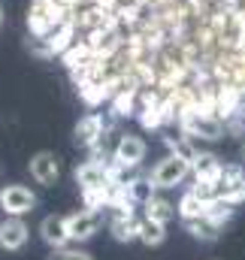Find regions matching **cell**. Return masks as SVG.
Masks as SVG:
<instances>
[{
    "label": "cell",
    "mask_w": 245,
    "mask_h": 260,
    "mask_svg": "<svg viewBox=\"0 0 245 260\" xmlns=\"http://www.w3.org/2000/svg\"><path fill=\"white\" fill-rule=\"evenodd\" d=\"M145 142L139 139V136H130V133H124L121 139L115 142V151H112V157L124 164V167H130V170H136L142 160H145Z\"/></svg>",
    "instance_id": "obj_9"
},
{
    "label": "cell",
    "mask_w": 245,
    "mask_h": 260,
    "mask_svg": "<svg viewBox=\"0 0 245 260\" xmlns=\"http://www.w3.org/2000/svg\"><path fill=\"white\" fill-rule=\"evenodd\" d=\"M0 27H3V6H0Z\"/></svg>",
    "instance_id": "obj_25"
},
{
    "label": "cell",
    "mask_w": 245,
    "mask_h": 260,
    "mask_svg": "<svg viewBox=\"0 0 245 260\" xmlns=\"http://www.w3.org/2000/svg\"><path fill=\"white\" fill-rule=\"evenodd\" d=\"M191 173V160L182 154H167L164 160H158V167L148 173L155 188H176L185 176Z\"/></svg>",
    "instance_id": "obj_4"
},
{
    "label": "cell",
    "mask_w": 245,
    "mask_h": 260,
    "mask_svg": "<svg viewBox=\"0 0 245 260\" xmlns=\"http://www.w3.org/2000/svg\"><path fill=\"white\" fill-rule=\"evenodd\" d=\"M27 167H30V176H34L40 185H46V188L61 179V157H58L55 151H37Z\"/></svg>",
    "instance_id": "obj_6"
},
{
    "label": "cell",
    "mask_w": 245,
    "mask_h": 260,
    "mask_svg": "<svg viewBox=\"0 0 245 260\" xmlns=\"http://www.w3.org/2000/svg\"><path fill=\"white\" fill-rule=\"evenodd\" d=\"M200 215H206V200H200L194 191H188L179 200V218L188 221V218H200Z\"/></svg>",
    "instance_id": "obj_20"
},
{
    "label": "cell",
    "mask_w": 245,
    "mask_h": 260,
    "mask_svg": "<svg viewBox=\"0 0 245 260\" xmlns=\"http://www.w3.org/2000/svg\"><path fill=\"white\" fill-rule=\"evenodd\" d=\"M112 118H115V112H112V109H109V115L91 112V115L79 118V124H76V130H73V142H76V145H82V148L97 145V142L112 130Z\"/></svg>",
    "instance_id": "obj_3"
},
{
    "label": "cell",
    "mask_w": 245,
    "mask_h": 260,
    "mask_svg": "<svg viewBox=\"0 0 245 260\" xmlns=\"http://www.w3.org/2000/svg\"><path fill=\"white\" fill-rule=\"evenodd\" d=\"M73 18V9L61 6L58 0H34L27 6V30L37 37H49L58 24Z\"/></svg>",
    "instance_id": "obj_1"
},
{
    "label": "cell",
    "mask_w": 245,
    "mask_h": 260,
    "mask_svg": "<svg viewBox=\"0 0 245 260\" xmlns=\"http://www.w3.org/2000/svg\"><path fill=\"white\" fill-rule=\"evenodd\" d=\"M109 230H112L115 242H133V239H139V221L133 215H115L112 224H109Z\"/></svg>",
    "instance_id": "obj_14"
},
{
    "label": "cell",
    "mask_w": 245,
    "mask_h": 260,
    "mask_svg": "<svg viewBox=\"0 0 245 260\" xmlns=\"http://www.w3.org/2000/svg\"><path fill=\"white\" fill-rule=\"evenodd\" d=\"M76 185L82 191H91V188H103V185H112L109 179V160H85L82 167H76Z\"/></svg>",
    "instance_id": "obj_7"
},
{
    "label": "cell",
    "mask_w": 245,
    "mask_h": 260,
    "mask_svg": "<svg viewBox=\"0 0 245 260\" xmlns=\"http://www.w3.org/2000/svg\"><path fill=\"white\" fill-rule=\"evenodd\" d=\"M242 164H245V145H242Z\"/></svg>",
    "instance_id": "obj_26"
},
{
    "label": "cell",
    "mask_w": 245,
    "mask_h": 260,
    "mask_svg": "<svg viewBox=\"0 0 245 260\" xmlns=\"http://www.w3.org/2000/svg\"><path fill=\"white\" fill-rule=\"evenodd\" d=\"M24 49H27V52H30L34 58H43V61L55 58V49H52L49 37H37V34H30V37L24 40Z\"/></svg>",
    "instance_id": "obj_21"
},
{
    "label": "cell",
    "mask_w": 245,
    "mask_h": 260,
    "mask_svg": "<svg viewBox=\"0 0 245 260\" xmlns=\"http://www.w3.org/2000/svg\"><path fill=\"white\" fill-rule=\"evenodd\" d=\"M185 230H188L194 239H200V242H215L221 227H218L215 221H209L206 215H200V218H188V221H185Z\"/></svg>",
    "instance_id": "obj_15"
},
{
    "label": "cell",
    "mask_w": 245,
    "mask_h": 260,
    "mask_svg": "<svg viewBox=\"0 0 245 260\" xmlns=\"http://www.w3.org/2000/svg\"><path fill=\"white\" fill-rule=\"evenodd\" d=\"M233 206H236V203H230V200H224V197H215V200L206 203V218L221 227V224H227V221L233 218Z\"/></svg>",
    "instance_id": "obj_19"
},
{
    "label": "cell",
    "mask_w": 245,
    "mask_h": 260,
    "mask_svg": "<svg viewBox=\"0 0 245 260\" xmlns=\"http://www.w3.org/2000/svg\"><path fill=\"white\" fill-rule=\"evenodd\" d=\"M221 197L230 203H242L245 200V173L239 164H224L221 173Z\"/></svg>",
    "instance_id": "obj_11"
},
{
    "label": "cell",
    "mask_w": 245,
    "mask_h": 260,
    "mask_svg": "<svg viewBox=\"0 0 245 260\" xmlns=\"http://www.w3.org/2000/svg\"><path fill=\"white\" fill-rule=\"evenodd\" d=\"M40 236H43L46 245H52V248H64V245L70 242L67 218H61V215H49V218H43V224H40Z\"/></svg>",
    "instance_id": "obj_12"
},
{
    "label": "cell",
    "mask_w": 245,
    "mask_h": 260,
    "mask_svg": "<svg viewBox=\"0 0 245 260\" xmlns=\"http://www.w3.org/2000/svg\"><path fill=\"white\" fill-rule=\"evenodd\" d=\"M52 260H91V254L79 251V248H55V257Z\"/></svg>",
    "instance_id": "obj_24"
},
{
    "label": "cell",
    "mask_w": 245,
    "mask_h": 260,
    "mask_svg": "<svg viewBox=\"0 0 245 260\" xmlns=\"http://www.w3.org/2000/svg\"><path fill=\"white\" fill-rule=\"evenodd\" d=\"M242 52H245V46H242Z\"/></svg>",
    "instance_id": "obj_27"
},
{
    "label": "cell",
    "mask_w": 245,
    "mask_h": 260,
    "mask_svg": "<svg viewBox=\"0 0 245 260\" xmlns=\"http://www.w3.org/2000/svg\"><path fill=\"white\" fill-rule=\"evenodd\" d=\"M67 230H70V239H73V242L91 239V236L100 230V212H97V209H85V212L70 215V218H67Z\"/></svg>",
    "instance_id": "obj_8"
},
{
    "label": "cell",
    "mask_w": 245,
    "mask_h": 260,
    "mask_svg": "<svg viewBox=\"0 0 245 260\" xmlns=\"http://www.w3.org/2000/svg\"><path fill=\"white\" fill-rule=\"evenodd\" d=\"M179 127H182V133H188L191 139H221L224 133H227V127H224V121L218 118V115H212V112H203V109H188V112H182V118H179Z\"/></svg>",
    "instance_id": "obj_2"
},
{
    "label": "cell",
    "mask_w": 245,
    "mask_h": 260,
    "mask_svg": "<svg viewBox=\"0 0 245 260\" xmlns=\"http://www.w3.org/2000/svg\"><path fill=\"white\" fill-rule=\"evenodd\" d=\"M91 58H94V52H91V46H88L85 40H82V43L76 40V43H73V46H70V49L61 55V61H64V67H67V70H76V67L88 64Z\"/></svg>",
    "instance_id": "obj_18"
},
{
    "label": "cell",
    "mask_w": 245,
    "mask_h": 260,
    "mask_svg": "<svg viewBox=\"0 0 245 260\" xmlns=\"http://www.w3.org/2000/svg\"><path fill=\"white\" fill-rule=\"evenodd\" d=\"M27 242V224L21 221V215H9L0 224V248L3 251H18Z\"/></svg>",
    "instance_id": "obj_10"
},
{
    "label": "cell",
    "mask_w": 245,
    "mask_h": 260,
    "mask_svg": "<svg viewBox=\"0 0 245 260\" xmlns=\"http://www.w3.org/2000/svg\"><path fill=\"white\" fill-rule=\"evenodd\" d=\"M82 200H85V206L88 209H103V206H109V200H112V185H103V188H91V191H82Z\"/></svg>",
    "instance_id": "obj_22"
},
{
    "label": "cell",
    "mask_w": 245,
    "mask_h": 260,
    "mask_svg": "<svg viewBox=\"0 0 245 260\" xmlns=\"http://www.w3.org/2000/svg\"><path fill=\"white\" fill-rule=\"evenodd\" d=\"M164 239H167V224L151 221V218L139 221V242H145L148 248H158V245H164Z\"/></svg>",
    "instance_id": "obj_17"
},
{
    "label": "cell",
    "mask_w": 245,
    "mask_h": 260,
    "mask_svg": "<svg viewBox=\"0 0 245 260\" xmlns=\"http://www.w3.org/2000/svg\"><path fill=\"white\" fill-rule=\"evenodd\" d=\"M191 173L194 179H209V182H221L224 164L212 154V151H197V157L191 160Z\"/></svg>",
    "instance_id": "obj_13"
},
{
    "label": "cell",
    "mask_w": 245,
    "mask_h": 260,
    "mask_svg": "<svg viewBox=\"0 0 245 260\" xmlns=\"http://www.w3.org/2000/svg\"><path fill=\"white\" fill-rule=\"evenodd\" d=\"M37 206V194L24 185H6L0 191V209L6 215H24Z\"/></svg>",
    "instance_id": "obj_5"
},
{
    "label": "cell",
    "mask_w": 245,
    "mask_h": 260,
    "mask_svg": "<svg viewBox=\"0 0 245 260\" xmlns=\"http://www.w3.org/2000/svg\"><path fill=\"white\" fill-rule=\"evenodd\" d=\"M164 142L170 145L173 154H182V157H188V160L197 157V148L191 145V136H188V133H185V136H164Z\"/></svg>",
    "instance_id": "obj_23"
},
{
    "label": "cell",
    "mask_w": 245,
    "mask_h": 260,
    "mask_svg": "<svg viewBox=\"0 0 245 260\" xmlns=\"http://www.w3.org/2000/svg\"><path fill=\"white\" fill-rule=\"evenodd\" d=\"M142 206H145V218L161 221V224H167V221L179 212V206H173V203H170V200H164V197H151V200H145Z\"/></svg>",
    "instance_id": "obj_16"
}]
</instances>
